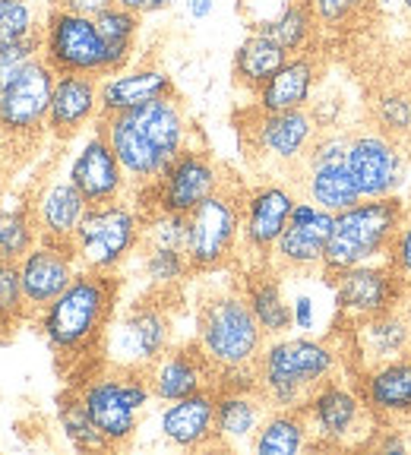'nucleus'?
Here are the masks:
<instances>
[{
    "label": "nucleus",
    "instance_id": "28",
    "mask_svg": "<svg viewBox=\"0 0 411 455\" xmlns=\"http://www.w3.org/2000/svg\"><path fill=\"white\" fill-rule=\"evenodd\" d=\"M127 114H130V121L140 127V133L152 142V149L168 164L190 146L193 127L178 95H165V99H156V101H149V105H142Z\"/></svg>",
    "mask_w": 411,
    "mask_h": 455
},
{
    "label": "nucleus",
    "instance_id": "31",
    "mask_svg": "<svg viewBox=\"0 0 411 455\" xmlns=\"http://www.w3.org/2000/svg\"><path fill=\"white\" fill-rule=\"evenodd\" d=\"M301 196L313 199L319 209L326 212H345L355 203H361V187H358L355 174L348 168V162L333 164H317V168H301L298 174Z\"/></svg>",
    "mask_w": 411,
    "mask_h": 455
},
{
    "label": "nucleus",
    "instance_id": "32",
    "mask_svg": "<svg viewBox=\"0 0 411 455\" xmlns=\"http://www.w3.org/2000/svg\"><path fill=\"white\" fill-rule=\"evenodd\" d=\"M313 449L310 424L301 408H270L256 430L250 452L254 455H301Z\"/></svg>",
    "mask_w": 411,
    "mask_h": 455
},
{
    "label": "nucleus",
    "instance_id": "29",
    "mask_svg": "<svg viewBox=\"0 0 411 455\" xmlns=\"http://www.w3.org/2000/svg\"><path fill=\"white\" fill-rule=\"evenodd\" d=\"M85 209H89V203L70 178H51L32 203L38 237H44V241H73Z\"/></svg>",
    "mask_w": 411,
    "mask_h": 455
},
{
    "label": "nucleus",
    "instance_id": "12",
    "mask_svg": "<svg viewBox=\"0 0 411 455\" xmlns=\"http://www.w3.org/2000/svg\"><path fill=\"white\" fill-rule=\"evenodd\" d=\"M42 57L54 73L108 76V48L95 16L51 7L42 22Z\"/></svg>",
    "mask_w": 411,
    "mask_h": 455
},
{
    "label": "nucleus",
    "instance_id": "26",
    "mask_svg": "<svg viewBox=\"0 0 411 455\" xmlns=\"http://www.w3.org/2000/svg\"><path fill=\"white\" fill-rule=\"evenodd\" d=\"M270 414L260 389H215V443L219 449H250Z\"/></svg>",
    "mask_w": 411,
    "mask_h": 455
},
{
    "label": "nucleus",
    "instance_id": "2",
    "mask_svg": "<svg viewBox=\"0 0 411 455\" xmlns=\"http://www.w3.org/2000/svg\"><path fill=\"white\" fill-rule=\"evenodd\" d=\"M348 370L345 339L335 335H276L266 339L256 373L270 408H301L313 389Z\"/></svg>",
    "mask_w": 411,
    "mask_h": 455
},
{
    "label": "nucleus",
    "instance_id": "7",
    "mask_svg": "<svg viewBox=\"0 0 411 455\" xmlns=\"http://www.w3.org/2000/svg\"><path fill=\"white\" fill-rule=\"evenodd\" d=\"M142 225H146V212L127 203V196L89 206L70 241L79 266L117 275V269L142 247Z\"/></svg>",
    "mask_w": 411,
    "mask_h": 455
},
{
    "label": "nucleus",
    "instance_id": "37",
    "mask_svg": "<svg viewBox=\"0 0 411 455\" xmlns=\"http://www.w3.org/2000/svg\"><path fill=\"white\" fill-rule=\"evenodd\" d=\"M38 243L32 206H0V263H20Z\"/></svg>",
    "mask_w": 411,
    "mask_h": 455
},
{
    "label": "nucleus",
    "instance_id": "24",
    "mask_svg": "<svg viewBox=\"0 0 411 455\" xmlns=\"http://www.w3.org/2000/svg\"><path fill=\"white\" fill-rule=\"evenodd\" d=\"M351 377L380 424L411 420V351L376 367L358 370Z\"/></svg>",
    "mask_w": 411,
    "mask_h": 455
},
{
    "label": "nucleus",
    "instance_id": "40",
    "mask_svg": "<svg viewBox=\"0 0 411 455\" xmlns=\"http://www.w3.org/2000/svg\"><path fill=\"white\" fill-rule=\"evenodd\" d=\"M32 316L22 294L20 282V266L16 263H0V341L10 339L16 332L20 323H26Z\"/></svg>",
    "mask_w": 411,
    "mask_h": 455
},
{
    "label": "nucleus",
    "instance_id": "9",
    "mask_svg": "<svg viewBox=\"0 0 411 455\" xmlns=\"http://www.w3.org/2000/svg\"><path fill=\"white\" fill-rule=\"evenodd\" d=\"M241 193L225 184L187 212V259L193 275H213L234 263L241 250Z\"/></svg>",
    "mask_w": 411,
    "mask_h": 455
},
{
    "label": "nucleus",
    "instance_id": "8",
    "mask_svg": "<svg viewBox=\"0 0 411 455\" xmlns=\"http://www.w3.org/2000/svg\"><path fill=\"white\" fill-rule=\"evenodd\" d=\"M174 341V320L165 307V294L133 300L127 310L114 313L101 341V357L108 367L149 370Z\"/></svg>",
    "mask_w": 411,
    "mask_h": 455
},
{
    "label": "nucleus",
    "instance_id": "13",
    "mask_svg": "<svg viewBox=\"0 0 411 455\" xmlns=\"http://www.w3.org/2000/svg\"><path fill=\"white\" fill-rule=\"evenodd\" d=\"M298 196V187L288 180H262L241 193V250L250 266H270L272 247L282 237Z\"/></svg>",
    "mask_w": 411,
    "mask_h": 455
},
{
    "label": "nucleus",
    "instance_id": "23",
    "mask_svg": "<svg viewBox=\"0 0 411 455\" xmlns=\"http://www.w3.org/2000/svg\"><path fill=\"white\" fill-rule=\"evenodd\" d=\"M158 434L171 449L203 452L219 449L215 443V389L193 392L178 402H165L158 411Z\"/></svg>",
    "mask_w": 411,
    "mask_h": 455
},
{
    "label": "nucleus",
    "instance_id": "20",
    "mask_svg": "<svg viewBox=\"0 0 411 455\" xmlns=\"http://www.w3.org/2000/svg\"><path fill=\"white\" fill-rule=\"evenodd\" d=\"M16 266H20L22 294H26V304L32 313L48 307L83 269L70 241H44V237H38L36 247L28 250Z\"/></svg>",
    "mask_w": 411,
    "mask_h": 455
},
{
    "label": "nucleus",
    "instance_id": "41",
    "mask_svg": "<svg viewBox=\"0 0 411 455\" xmlns=\"http://www.w3.org/2000/svg\"><path fill=\"white\" fill-rule=\"evenodd\" d=\"M313 13H317L319 32H333V36H342L348 28L361 26L374 7L370 0H310Z\"/></svg>",
    "mask_w": 411,
    "mask_h": 455
},
{
    "label": "nucleus",
    "instance_id": "17",
    "mask_svg": "<svg viewBox=\"0 0 411 455\" xmlns=\"http://www.w3.org/2000/svg\"><path fill=\"white\" fill-rule=\"evenodd\" d=\"M57 73L44 57L32 60L16 79L0 89V133L10 140H32L44 130Z\"/></svg>",
    "mask_w": 411,
    "mask_h": 455
},
{
    "label": "nucleus",
    "instance_id": "30",
    "mask_svg": "<svg viewBox=\"0 0 411 455\" xmlns=\"http://www.w3.org/2000/svg\"><path fill=\"white\" fill-rule=\"evenodd\" d=\"M241 291L247 298L250 310H254L256 323L266 332V339L294 332V326H291V300L282 288V272L272 269V266H250Z\"/></svg>",
    "mask_w": 411,
    "mask_h": 455
},
{
    "label": "nucleus",
    "instance_id": "21",
    "mask_svg": "<svg viewBox=\"0 0 411 455\" xmlns=\"http://www.w3.org/2000/svg\"><path fill=\"white\" fill-rule=\"evenodd\" d=\"M152 386V395L156 402H178L193 392L215 389V379H219V370L209 357L203 355L197 341H187V345H171L149 370H146Z\"/></svg>",
    "mask_w": 411,
    "mask_h": 455
},
{
    "label": "nucleus",
    "instance_id": "47",
    "mask_svg": "<svg viewBox=\"0 0 411 455\" xmlns=\"http://www.w3.org/2000/svg\"><path fill=\"white\" fill-rule=\"evenodd\" d=\"M367 449L386 455H405L408 452V440H405V430H399V424H380L370 436Z\"/></svg>",
    "mask_w": 411,
    "mask_h": 455
},
{
    "label": "nucleus",
    "instance_id": "44",
    "mask_svg": "<svg viewBox=\"0 0 411 455\" xmlns=\"http://www.w3.org/2000/svg\"><path fill=\"white\" fill-rule=\"evenodd\" d=\"M42 57V32L32 38H22V42L16 44H7V48H0V89L10 83V79H16L22 70H26L32 60H38Z\"/></svg>",
    "mask_w": 411,
    "mask_h": 455
},
{
    "label": "nucleus",
    "instance_id": "52",
    "mask_svg": "<svg viewBox=\"0 0 411 455\" xmlns=\"http://www.w3.org/2000/svg\"><path fill=\"white\" fill-rule=\"evenodd\" d=\"M402 313H405V320H408V326H411V288L405 291V300H402Z\"/></svg>",
    "mask_w": 411,
    "mask_h": 455
},
{
    "label": "nucleus",
    "instance_id": "39",
    "mask_svg": "<svg viewBox=\"0 0 411 455\" xmlns=\"http://www.w3.org/2000/svg\"><path fill=\"white\" fill-rule=\"evenodd\" d=\"M370 121L376 130L396 136V140L408 142L411 140V92L408 89H380L370 101Z\"/></svg>",
    "mask_w": 411,
    "mask_h": 455
},
{
    "label": "nucleus",
    "instance_id": "1",
    "mask_svg": "<svg viewBox=\"0 0 411 455\" xmlns=\"http://www.w3.org/2000/svg\"><path fill=\"white\" fill-rule=\"evenodd\" d=\"M121 282L111 272L79 269L77 278L36 313L38 332L57 357L101 355V341L117 313Z\"/></svg>",
    "mask_w": 411,
    "mask_h": 455
},
{
    "label": "nucleus",
    "instance_id": "46",
    "mask_svg": "<svg viewBox=\"0 0 411 455\" xmlns=\"http://www.w3.org/2000/svg\"><path fill=\"white\" fill-rule=\"evenodd\" d=\"M291 326L294 332H319V310H317V298L310 291H298L291 298Z\"/></svg>",
    "mask_w": 411,
    "mask_h": 455
},
{
    "label": "nucleus",
    "instance_id": "25",
    "mask_svg": "<svg viewBox=\"0 0 411 455\" xmlns=\"http://www.w3.org/2000/svg\"><path fill=\"white\" fill-rule=\"evenodd\" d=\"M165 95H178L174 92V79H171V73L165 67L158 64L124 67V70L101 76V117L136 111V108L149 105L156 99H165Z\"/></svg>",
    "mask_w": 411,
    "mask_h": 455
},
{
    "label": "nucleus",
    "instance_id": "38",
    "mask_svg": "<svg viewBox=\"0 0 411 455\" xmlns=\"http://www.w3.org/2000/svg\"><path fill=\"white\" fill-rule=\"evenodd\" d=\"M142 275L149 278L152 291H174L187 282V275H193L190 259L184 250L174 247H142Z\"/></svg>",
    "mask_w": 411,
    "mask_h": 455
},
{
    "label": "nucleus",
    "instance_id": "53",
    "mask_svg": "<svg viewBox=\"0 0 411 455\" xmlns=\"http://www.w3.org/2000/svg\"><path fill=\"white\" fill-rule=\"evenodd\" d=\"M402 4H405V13L411 16V0H402Z\"/></svg>",
    "mask_w": 411,
    "mask_h": 455
},
{
    "label": "nucleus",
    "instance_id": "42",
    "mask_svg": "<svg viewBox=\"0 0 411 455\" xmlns=\"http://www.w3.org/2000/svg\"><path fill=\"white\" fill-rule=\"evenodd\" d=\"M42 32L32 0H0V48L16 44Z\"/></svg>",
    "mask_w": 411,
    "mask_h": 455
},
{
    "label": "nucleus",
    "instance_id": "5",
    "mask_svg": "<svg viewBox=\"0 0 411 455\" xmlns=\"http://www.w3.org/2000/svg\"><path fill=\"white\" fill-rule=\"evenodd\" d=\"M83 405L95 420L108 449H127L140 430L142 411L156 402L146 370L108 367L79 386Z\"/></svg>",
    "mask_w": 411,
    "mask_h": 455
},
{
    "label": "nucleus",
    "instance_id": "19",
    "mask_svg": "<svg viewBox=\"0 0 411 455\" xmlns=\"http://www.w3.org/2000/svg\"><path fill=\"white\" fill-rule=\"evenodd\" d=\"M345 351H348V373L376 367L392 357H402L411 351V326L405 320L402 307L386 313H376L367 320L345 323Z\"/></svg>",
    "mask_w": 411,
    "mask_h": 455
},
{
    "label": "nucleus",
    "instance_id": "10",
    "mask_svg": "<svg viewBox=\"0 0 411 455\" xmlns=\"http://www.w3.org/2000/svg\"><path fill=\"white\" fill-rule=\"evenodd\" d=\"M317 133L319 124L310 108H298V111H260V108H250L241 124L244 149L256 162L285 171L304 168V158L310 152Z\"/></svg>",
    "mask_w": 411,
    "mask_h": 455
},
{
    "label": "nucleus",
    "instance_id": "36",
    "mask_svg": "<svg viewBox=\"0 0 411 455\" xmlns=\"http://www.w3.org/2000/svg\"><path fill=\"white\" fill-rule=\"evenodd\" d=\"M57 424H60L64 440L70 443L77 452H105L108 449L105 436L99 434L95 420L85 411L79 389H67L64 395L57 398Z\"/></svg>",
    "mask_w": 411,
    "mask_h": 455
},
{
    "label": "nucleus",
    "instance_id": "54",
    "mask_svg": "<svg viewBox=\"0 0 411 455\" xmlns=\"http://www.w3.org/2000/svg\"><path fill=\"white\" fill-rule=\"evenodd\" d=\"M408 20H411V16H408Z\"/></svg>",
    "mask_w": 411,
    "mask_h": 455
},
{
    "label": "nucleus",
    "instance_id": "35",
    "mask_svg": "<svg viewBox=\"0 0 411 455\" xmlns=\"http://www.w3.org/2000/svg\"><path fill=\"white\" fill-rule=\"evenodd\" d=\"M140 22L142 16L133 10L121 7V4H111L95 16V26H99L101 38H105L108 48V70L117 73L124 67H130L136 51V38H140Z\"/></svg>",
    "mask_w": 411,
    "mask_h": 455
},
{
    "label": "nucleus",
    "instance_id": "49",
    "mask_svg": "<svg viewBox=\"0 0 411 455\" xmlns=\"http://www.w3.org/2000/svg\"><path fill=\"white\" fill-rule=\"evenodd\" d=\"M181 4H184L187 16H190L193 22L209 20V16H213V10H215V0H181Z\"/></svg>",
    "mask_w": 411,
    "mask_h": 455
},
{
    "label": "nucleus",
    "instance_id": "34",
    "mask_svg": "<svg viewBox=\"0 0 411 455\" xmlns=\"http://www.w3.org/2000/svg\"><path fill=\"white\" fill-rule=\"evenodd\" d=\"M254 32L282 44L288 54H301V51H310L313 42L319 38V22L310 0H288V7L282 13L272 16L270 22H262Z\"/></svg>",
    "mask_w": 411,
    "mask_h": 455
},
{
    "label": "nucleus",
    "instance_id": "4",
    "mask_svg": "<svg viewBox=\"0 0 411 455\" xmlns=\"http://www.w3.org/2000/svg\"><path fill=\"white\" fill-rule=\"evenodd\" d=\"M197 345L215 370L256 363L266 332L256 323L244 291H215L197 310Z\"/></svg>",
    "mask_w": 411,
    "mask_h": 455
},
{
    "label": "nucleus",
    "instance_id": "45",
    "mask_svg": "<svg viewBox=\"0 0 411 455\" xmlns=\"http://www.w3.org/2000/svg\"><path fill=\"white\" fill-rule=\"evenodd\" d=\"M386 259H390V266L399 272V278L411 288V212L405 215L402 228H399L396 237H392V247H390V253H386Z\"/></svg>",
    "mask_w": 411,
    "mask_h": 455
},
{
    "label": "nucleus",
    "instance_id": "33",
    "mask_svg": "<svg viewBox=\"0 0 411 455\" xmlns=\"http://www.w3.org/2000/svg\"><path fill=\"white\" fill-rule=\"evenodd\" d=\"M288 57H291L288 51L272 42V38L260 36V32H247V38L234 48L231 76L241 89H247V92L254 95L256 89H262V85L276 76V70Z\"/></svg>",
    "mask_w": 411,
    "mask_h": 455
},
{
    "label": "nucleus",
    "instance_id": "50",
    "mask_svg": "<svg viewBox=\"0 0 411 455\" xmlns=\"http://www.w3.org/2000/svg\"><path fill=\"white\" fill-rule=\"evenodd\" d=\"M114 4H121V7L133 10V13H140V16L162 13L165 10V0H114Z\"/></svg>",
    "mask_w": 411,
    "mask_h": 455
},
{
    "label": "nucleus",
    "instance_id": "14",
    "mask_svg": "<svg viewBox=\"0 0 411 455\" xmlns=\"http://www.w3.org/2000/svg\"><path fill=\"white\" fill-rule=\"evenodd\" d=\"M333 284V304L345 323H358L376 316V313L402 307L408 284L399 278V272L390 266V259L361 263L339 275H326Z\"/></svg>",
    "mask_w": 411,
    "mask_h": 455
},
{
    "label": "nucleus",
    "instance_id": "6",
    "mask_svg": "<svg viewBox=\"0 0 411 455\" xmlns=\"http://www.w3.org/2000/svg\"><path fill=\"white\" fill-rule=\"evenodd\" d=\"M301 411L310 424L313 449H326V452L367 449L370 436L380 427L351 373H348V379L339 373V377L326 379L319 389H313L301 405Z\"/></svg>",
    "mask_w": 411,
    "mask_h": 455
},
{
    "label": "nucleus",
    "instance_id": "51",
    "mask_svg": "<svg viewBox=\"0 0 411 455\" xmlns=\"http://www.w3.org/2000/svg\"><path fill=\"white\" fill-rule=\"evenodd\" d=\"M370 7H374V13H399V10L405 13L402 0H370Z\"/></svg>",
    "mask_w": 411,
    "mask_h": 455
},
{
    "label": "nucleus",
    "instance_id": "16",
    "mask_svg": "<svg viewBox=\"0 0 411 455\" xmlns=\"http://www.w3.org/2000/svg\"><path fill=\"white\" fill-rule=\"evenodd\" d=\"M333 219L335 215L319 209L313 199L298 196L282 237L272 247V269H278L282 275H313L323 269V253H326Z\"/></svg>",
    "mask_w": 411,
    "mask_h": 455
},
{
    "label": "nucleus",
    "instance_id": "11",
    "mask_svg": "<svg viewBox=\"0 0 411 455\" xmlns=\"http://www.w3.org/2000/svg\"><path fill=\"white\" fill-rule=\"evenodd\" d=\"M225 184H228V178H225V171H222V164L206 149L187 146V149L162 171V178H158L156 184L136 190V196L142 199L136 206H140L142 212L162 209V212L187 215V212H193L203 199L219 193Z\"/></svg>",
    "mask_w": 411,
    "mask_h": 455
},
{
    "label": "nucleus",
    "instance_id": "18",
    "mask_svg": "<svg viewBox=\"0 0 411 455\" xmlns=\"http://www.w3.org/2000/svg\"><path fill=\"white\" fill-rule=\"evenodd\" d=\"M67 178L79 187V193L85 196L89 206H101V203H114V199H124L133 187L124 164L114 156L111 142L101 133L99 127L85 136L83 146L73 156L70 168H67Z\"/></svg>",
    "mask_w": 411,
    "mask_h": 455
},
{
    "label": "nucleus",
    "instance_id": "27",
    "mask_svg": "<svg viewBox=\"0 0 411 455\" xmlns=\"http://www.w3.org/2000/svg\"><path fill=\"white\" fill-rule=\"evenodd\" d=\"M317 83L319 60L313 57V51L291 54L276 70V76L254 92V108H260V111H298V108H310Z\"/></svg>",
    "mask_w": 411,
    "mask_h": 455
},
{
    "label": "nucleus",
    "instance_id": "43",
    "mask_svg": "<svg viewBox=\"0 0 411 455\" xmlns=\"http://www.w3.org/2000/svg\"><path fill=\"white\" fill-rule=\"evenodd\" d=\"M142 247H187V215L178 212H146V225H142Z\"/></svg>",
    "mask_w": 411,
    "mask_h": 455
},
{
    "label": "nucleus",
    "instance_id": "48",
    "mask_svg": "<svg viewBox=\"0 0 411 455\" xmlns=\"http://www.w3.org/2000/svg\"><path fill=\"white\" fill-rule=\"evenodd\" d=\"M111 4L114 0H57V7L73 10V13H83V16H99Z\"/></svg>",
    "mask_w": 411,
    "mask_h": 455
},
{
    "label": "nucleus",
    "instance_id": "22",
    "mask_svg": "<svg viewBox=\"0 0 411 455\" xmlns=\"http://www.w3.org/2000/svg\"><path fill=\"white\" fill-rule=\"evenodd\" d=\"M99 117H101V76L57 73L44 130L54 140H73L89 124H99Z\"/></svg>",
    "mask_w": 411,
    "mask_h": 455
},
{
    "label": "nucleus",
    "instance_id": "3",
    "mask_svg": "<svg viewBox=\"0 0 411 455\" xmlns=\"http://www.w3.org/2000/svg\"><path fill=\"white\" fill-rule=\"evenodd\" d=\"M405 215H408V209H405L402 196H364L345 212H335L319 272L339 275L351 266L386 259Z\"/></svg>",
    "mask_w": 411,
    "mask_h": 455
},
{
    "label": "nucleus",
    "instance_id": "15",
    "mask_svg": "<svg viewBox=\"0 0 411 455\" xmlns=\"http://www.w3.org/2000/svg\"><path fill=\"white\" fill-rule=\"evenodd\" d=\"M348 168L361 187V196H399L408 180V152L396 136L376 127H364L351 133Z\"/></svg>",
    "mask_w": 411,
    "mask_h": 455
}]
</instances>
